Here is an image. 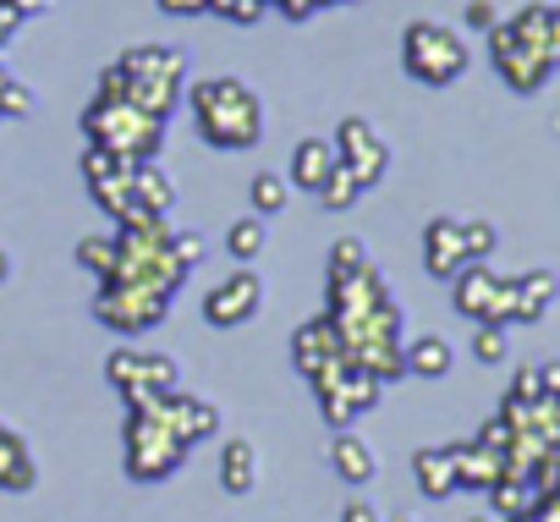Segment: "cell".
<instances>
[{
    "label": "cell",
    "instance_id": "24",
    "mask_svg": "<svg viewBox=\"0 0 560 522\" xmlns=\"http://www.w3.org/2000/svg\"><path fill=\"white\" fill-rule=\"evenodd\" d=\"M220 484L231 495H247L258 484V445L253 440H225L220 445Z\"/></svg>",
    "mask_w": 560,
    "mask_h": 522
},
{
    "label": "cell",
    "instance_id": "44",
    "mask_svg": "<svg viewBox=\"0 0 560 522\" xmlns=\"http://www.w3.org/2000/svg\"><path fill=\"white\" fill-rule=\"evenodd\" d=\"M7 276H12V258H7V253H0V281H7Z\"/></svg>",
    "mask_w": 560,
    "mask_h": 522
},
{
    "label": "cell",
    "instance_id": "23",
    "mask_svg": "<svg viewBox=\"0 0 560 522\" xmlns=\"http://www.w3.org/2000/svg\"><path fill=\"white\" fill-rule=\"evenodd\" d=\"M555 292H560V281H555L549 270H527V276H516V325H538V320L549 314Z\"/></svg>",
    "mask_w": 560,
    "mask_h": 522
},
{
    "label": "cell",
    "instance_id": "28",
    "mask_svg": "<svg viewBox=\"0 0 560 522\" xmlns=\"http://www.w3.org/2000/svg\"><path fill=\"white\" fill-rule=\"evenodd\" d=\"M78 265H89L100 281H110L116 276V231L110 236H83L78 242Z\"/></svg>",
    "mask_w": 560,
    "mask_h": 522
},
{
    "label": "cell",
    "instance_id": "39",
    "mask_svg": "<svg viewBox=\"0 0 560 522\" xmlns=\"http://www.w3.org/2000/svg\"><path fill=\"white\" fill-rule=\"evenodd\" d=\"M538 369V385H544V396L549 402H560V358H549V363H533Z\"/></svg>",
    "mask_w": 560,
    "mask_h": 522
},
{
    "label": "cell",
    "instance_id": "21",
    "mask_svg": "<svg viewBox=\"0 0 560 522\" xmlns=\"http://www.w3.org/2000/svg\"><path fill=\"white\" fill-rule=\"evenodd\" d=\"M412 478H418V489H423L429 500H445V495L456 489V462H451V445H423V451L412 456Z\"/></svg>",
    "mask_w": 560,
    "mask_h": 522
},
{
    "label": "cell",
    "instance_id": "7",
    "mask_svg": "<svg viewBox=\"0 0 560 522\" xmlns=\"http://www.w3.org/2000/svg\"><path fill=\"white\" fill-rule=\"evenodd\" d=\"M105 374H110V385L127 396V407L176 391V358H165V352H143V347H116L110 363H105Z\"/></svg>",
    "mask_w": 560,
    "mask_h": 522
},
{
    "label": "cell",
    "instance_id": "15",
    "mask_svg": "<svg viewBox=\"0 0 560 522\" xmlns=\"http://www.w3.org/2000/svg\"><path fill=\"white\" fill-rule=\"evenodd\" d=\"M451 462H456V489H494L505 478V456L478 440H451Z\"/></svg>",
    "mask_w": 560,
    "mask_h": 522
},
{
    "label": "cell",
    "instance_id": "14",
    "mask_svg": "<svg viewBox=\"0 0 560 522\" xmlns=\"http://www.w3.org/2000/svg\"><path fill=\"white\" fill-rule=\"evenodd\" d=\"M171 209H176L171 176L154 160H138V171H132V214L127 220H165Z\"/></svg>",
    "mask_w": 560,
    "mask_h": 522
},
{
    "label": "cell",
    "instance_id": "19",
    "mask_svg": "<svg viewBox=\"0 0 560 522\" xmlns=\"http://www.w3.org/2000/svg\"><path fill=\"white\" fill-rule=\"evenodd\" d=\"M330 467H336L347 484H369L380 462H374V451H369V440H363V434L336 429V434H330Z\"/></svg>",
    "mask_w": 560,
    "mask_h": 522
},
{
    "label": "cell",
    "instance_id": "16",
    "mask_svg": "<svg viewBox=\"0 0 560 522\" xmlns=\"http://www.w3.org/2000/svg\"><path fill=\"white\" fill-rule=\"evenodd\" d=\"M121 78H165V83H182L187 78V56L171 50V45H132L121 61H116Z\"/></svg>",
    "mask_w": 560,
    "mask_h": 522
},
{
    "label": "cell",
    "instance_id": "3",
    "mask_svg": "<svg viewBox=\"0 0 560 522\" xmlns=\"http://www.w3.org/2000/svg\"><path fill=\"white\" fill-rule=\"evenodd\" d=\"M171 287H160V281H132V276H110V281H100V298H94V320L100 325H110V330H121V336H143V330H154L165 314H171Z\"/></svg>",
    "mask_w": 560,
    "mask_h": 522
},
{
    "label": "cell",
    "instance_id": "17",
    "mask_svg": "<svg viewBox=\"0 0 560 522\" xmlns=\"http://www.w3.org/2000/svg\"><path fill=\"white\" fill-rule=\"evenodd\" d=\"M494 281H500V276H494L489 265H467V270L451 281V309L467 314L472 325H483V320H489V303H494Z\"/></svg>",
    "mask_w": 560,
    "mask_h": 522
},
{
    "label": "cell",
    "instance_id": "30",
    "mask_svg": "<svg viewBox=\"0 0 560 522\" xmlns=\"http://www.w3.org/2000/svg\"><path fill=\"white\" fill-rule=\"evenodd\" d=\"M500 231L489 220H462V247H467V265H483V258L494 253Z\"/></svg>",
    "mask_w": 560,
    "mask_h": 522
},
{
    "label": "cell",
    "instance_id": "40",
    "mask_svg": "<svg viewBox=\"0 0 560 522\" xmlns=\"http://www.w3.org/2000/svg\"><path fill=\"white\" fill-rule=\"evenodd\" d=\"M544 45H549V56L560 61V7H544Z\"/></svg>",
    "mask_w": 560,
    "mask_h": 522
},
{
    "label": "cell",
    "instance_id": "8",
    "mask_svg": "<svg viewBox=\"0 0 560 522\" xmlns=\"http://www.w3.org/2000/svg\"><path fill=\"white\" fill-rule=\"evenodd\" d=\"M264 309V276L258 270H231V276H220L209 292H203V320L214 325V330H236V325H247L253 314Z\"/></svg>",
    "mask_w": 560,
    "mask_h": 522
},
{
    "label": "cell",
    "instance_id": "46",
    "mask_svg": "<svg viewBox=\"0 0 560 522\" xmlns=\"http://www.w3.org/2000/svg\"><path fill=\"white\" fill-rule=\"evenodd\" d=\"M0 429H7V424H0Z\"/></svg>",
    "mask_w": 560,
    "mask_h": 522
},
{
    "label": "cell",
    "instance_id": "43",
    "mask_svg": "<svg viewBox=\"0 0 560 522\" xmlns=\"http://www.w3.org/2000/svg\"><path fill=\"white\" fill-rule=\"evenodd\" d=\"M18 18H34V12H50V0H7Z\"/></svg>",
    "mask_w": 560,
    "mask_h": 522
},
{
    "label": "cell",
    "instance_id": "36",
    "mask_svg": "<svg viewBox=\"0 0 560 522\" xmlns=\"http://www.w3.org/2000/svg\"><path fill=\"white\" fill-rule=\"evenodd\" d=\"M171 247H176V258H182L187 270L203 258V236H198V231H176V236H171Z\"/></svg>",
    "mask_w": 560,
    "mask_h": 522
},
{
    "label": "cell",
    "instance_id": "31",
    "mask_svg": "<svg viewBox=\"0 0 560 522\" xmlns=\"http://www.w3.org/2000/svg\"><path fill=\"white\" fill-rule=\"evenodd\" d=\"M511 341H505V325H478L472 330V358L478 363H505Z\"/></svg>",
    "mask_w": 560,
    "mask_h": 522
},
{
    "label": "cell",
    "instance_id": "42",
    "mask_svg": "<svg viewBox=\"0 0 560 522\" xmlns=\"http://www.w3.org/2000/svg\"><path fill=\"white\" fill-rule=\"evenodd\" d=\"M341 522H385V517H380V511H374L369 500H352V506L341 511Z\"/></svg>",
    "mask_w": 560,
    "mask_h": 522
},
{
    "label": "cell",
    "instance_id": "5",
    "mask_svg": "<svg viewBox=\"0 0 560 522\" xmlns=\"http://www.w3.org/2000/svg\"><path fill=\"white\" fill-rule=\"evenodd\" d=\"M401 67H407L418 83L445 89V83H456V78L467 72V45H462V34L445 28V23H412V28L401 34Z\"/></svg>",
    "mask_w": 560,
    "mask_h": 522
},
{
    "label": "cell",
    "instance_id": "18",
    "mask_svg": "<svg viewBox=\"0 0 560 522\" xmlns=\"http://www.w3.org/2000/svg\"><path fill=\"white\" fill-rule=\"evenodd\" d=\"M336 171V143H325V138H303L298 149H292V187H303V193H319L325 187V176Z\"/></svg>",
    "mask_w": 560,
    "mask_h": 522
},
{
    "label": "cell",
    "instance_id": "20",
    "mask_svg": "<svg viewBox=\"0 0 560 522\" xmlns=\"http://www.w3.org/2000/svg\"><path fill=\"white\" fill-rule=\"evenodd\" d=\"M34 484H39V462H34L28 440L0 429V489H34Z\"/></svg>",
    "mask_w": 560,
    "mask_h": 522
},
{
    "label": "cell",
    "instance_id": "6",
    "mask_svg": "<svg viewBox=\"0 0 560 522\" xmlns=\"http://www.w3.org/2000/svg\"><path fill=\"white\" fill-rule=\"evenodd\" d=\"M489 56H494V67H500V78L516 89V94H533V89H544L549 83V72H555V61L516 28V23H494L489 28Z\"/></svg>",
    "mask_w": 560,
    "mask_h": 522
},
{
    "label": "cell",
    "instance_id": "12",
    "mask_svg": "<svg viewBox=\"0 0 560 522\" xmlns=\"http://www.w3.org/2000/svg\"><path fill=\"white\" fill-rule=\"evenodd\" d=\"M292 358H298V369H303L308 380L325 374V369H336V363H347V341H341V330L330 325V314L314 320V325H303V330L292 336Z\"/></svg>",
    "mask_w": 560,
    "mask_h": 522
},
{
    "label": "cell",
    "instance_id": "25",
    "mask_svg": "<svg viewBox=\"0 0 560 522\" xmlns=\"http://www.w3.org/2000/svg\"><path fill=\"white\" fill-rule=\"evenodd\" d=\"M451 341L445 336H418L412 347H401V363H407V374H418V380H445L451 374Z\"/></svg>",
    "mask_w": 560,
    "mask_h": 522
},
{
    "label": "cell",
    "instance_id": "33",
    "mask_svg": "<svg viewBox=\"0 0 560 522\" xmlns=\"http://www.w3.org/2000/svg\"><path fill=\"white\" fill-rule=\"evenodd\" d=\"M483 325H516V276H500L494 281V303H489V320Z\"/></svg>",
    "mask_w": 560,
    "mask_h": 522
},
{
    "label": "cell",
    "instance_id": "9",
    "mask_svg": "<svg viewBox=\"0 0 560 522\" xmlns=\"http://www.w3.org/2000/svg\"><path fill=\"white\" fill-rule=\"evenodd\" d=\"M336 160L358 176V187L369 193L385 171H390V143L374 132V121H363V116H347L341 127H336Z\"/></svg>",
    "mask_w": 560,
    "mask_h": 522
},
{
    "label": "cell",
    "instance_id": "35",
    "mask_svg": "<svg viewBox=\"0 0 560 522\" xmlns=\"http://www.w3.org/2000/svg\"><path fill=\"white\" fill-rule=\"evenodd\" d=\"M511 402H544L538 369H516V380H511Z\"/></svg>",
    "mask_w": 560,
    "mask_h": 522
},
{
    "label": "cell",
    "instance_id": "13",
    "mask_svg": "<svg viewBox=\"0 0 560 522\" xmlns=\"http://www.w3.org/2000/svg\"><path fill=\"white\" fill-rule=\"evenodd\" d=\"M423 265H429V276H440V281H456V276L467 270L462 220H451V214H434V220H429V231H423Z\"/></svg>",
    "mask_w": 560,
    "mask_h": 522
},
{
    "label": "cell",
    "instance_id": "10",
    "mask_svg": "<svg viewBox=\"0 0 560 522\" xmlns=\"http://www.w3.org/2000/svg\"><path fill=\"white\" fill-rule=\"evenodd\" d=\"M132 171H138V160L110 154V149H100V143H89V154H83L89 193H94V204H100L105 214H116V220L132 214Z\"/></svg>",
    "mask_w": 560,
    "mask_h": 522
},
{
    "label": "cell",
    "instance_id": "26",
    "mask_svg": "<svg viewBox=\"0 0 560 522\" xmlns=\"http://www.w3.org/2000/svg\"><path fill=\"white\" fill-rule=\"evenodd\" d=\"M264 247H269V225H264L258 214L231 220V231H225V253H231V258H242V265H247V258H258Z\"/></svg>",
    "mask_w": 560,
    "mask_h": 522
},
{
    "label": "cell",
    "instance_id": "11",
    "mask_svg": "<svg viewBox=\"0 0 560 522\" xmlns=\"http://www.w3.org/2000/svg\"><path fill=\"white\" fill-rule=\"evenodd\" d=\"M149 407L171 424V434L192 451L198 440H209V434H220V407L214 402H203V396H187V391H165V396H149Z\"/></svg>",
    "mask_w": 560,
    "mask_h": 522
},
{
    "label": "cell",
    "instance_id": "38",
    "mask_svg": "<svg viewBox=\"0 0 560 522\" xmlns=\"http://www.w3.org/2000/svg\"><path fill=\"white\" fill-rule=\"evenodd\" d=\"M500 23V12L489 7V0H467V28H478V34H489Z\"/></svg>",
    "mask_w": 560,
    "mask_h": 522
},
{
    "label": "cell",
    "instance_id": "1",
    "mask_svg": "<svg viewBox=\"0 0 560 522\" xmlns=\"http://www.w3.org/2000/svg\"><path fill=\"white\" fill-rule=\"evenodd\" d=\"M198 138L214 149H253L264 138V100L242 78H203L187 94Z\"/></svg>",
    "mask_w": 560,
    "mask_h": 522
},
{
    "label": "cell",
    "instance_id": "41",
    "mask_svg": "<svg viewBox=\"0 0 560 522\" xmlns=\"http://www.w3.org/2000/svg\"><path fill=\"white\" fill-rule=\"evenodd\" d=\"M209 7H214V0H160V12H171V18H198Z\"/></svg>",
    "mask_w": 560,
    "mask_h": 522
},
{
    "label": "cell",
    "instance_id": "27",
    "mask_svg": "<svg viewBox=\"0 0 560 522\" xmlns=\"http://www.w3.org/2000/svg\"><path fill=\"white\" fill-rule=\"evenodd\" d=\"M287 198H292V182L287 176H275V171H258L253 176V214L258 220L280 214V209H287Z\"/></svg>",
    "mask_w": 560,
    "mask_h": 522
},
{
    "label": "cell",
    "instance_id": "37",
    "mask_svg": "<svg viewBox=\"0 0 560 522\" xmlns=\"http://www.w3.org/2000/svg\"><path fill=\"white\" fill-rule=\"evenodd\" d=\"M275 7L287 12L292 23H303V18H314L319 7H341V0H275ZM347 7H352V0H347Z\"/></svg>",
    "mask_w": 560,
    "mask_h": 522
},
{
    "label": "cell",
    "instance_id": "2",
    "mask_svg": "<svg viewBox=\"0 0 560 522\" xmlns=\"http://www.w3.org/2000/svg\"><path fill=\"white\" fill-rule=\"evenodd\" d=\"M83 132H89V143H100L110 154H127V160H154L165 149V127L149 111H138V105H127L116 94H94V105L83 116Z\"/></svg>",
    "mask_w": 560,
    "mask_h": 522
},
{
    "label": "cell",
    "instance_id": "4",
    "mask_svg": "<svg viewBox=\"0 0 560 522\" xmlns=\"http://www.w3.org/2000/svg\"><path fill=\"white\" fill-rule=\"evenodd\" d=\"M182 462H187V445L171 434V424H165L149 402H132V407H127V473H132L138 484H160V478H171Z\"/></svg>",
    "mask_w": 560,
    "mask_h": 522
},
{
    "label": "cell",
    "instance_id": "32",
    "mask_svg": "<svg viewBox=\"0 0 560 522\" xmlns=\"http://www.w3.org/2000/svg\"><path fill=\"white\" fill-rule=\"evenodd\" d=\"M352 270H369V247L358 236H347V242L330 247V276H352Z\"/></svg>",
    "mask_w": 560,
    "mask_h": 522
},
{
    "label": "cell",
    "instance_id": "34",
    "mask_svg": "<svg viewBox=\"0 0 560 522\" xmlns=\"http://www.w3.org/2000/svg\"><path fill=\"white\" fill-rule=\"evenodd\" d=\"M264 7H269V0H214L209 12H220V18H231V23H258Z\"/></svg>",
    "mask_w": 560,
    "mask_h": 522
},
{
    "label": "cell",
    "instance_id": "29",
    "mask_svg": "<svg viewBox=\"0 0 560 522\" xmlns=\"http://www.w3.org/2000/svg\"><path fill=\"white\" fill-rule=\"evenodd\" d=\"M358 198H363L358 176H352V171L336 160V171H330V176H325V187H319V204H325V209H352Z\"/></svg>",
    "mask_w": 560,
    "mask_h": 522
},
{
    "label": "cell",
    "instance_id": "22",
    "mask_svg": "<svg viewBox=\"0 0 560 522\" xmlns=\"http://www.w3.org/2000/svg\"><path fill=\"white\" fill-rule=\"evenodd\" d=\"M489 495H494V522H522V517L538 511V500H544L538 484H533L527 473H505Z\"/></svg>",
    "mask_w": 560,
    "mask_h": 522
},
{
    "label": "cell",
    "instance_id": "45",
    "mask_svg": "<svg viewBox=\"0 0 560 522\" xmlns=\"http://www.w3.org/2000/svg\"><path fill=\"white\" fill-rule=\"evenodd\" d=\"M396 522H418V517H396Z\"/></svg>",
    "mask_w": 560,
    "mask_h": 522
}]
</instances>
